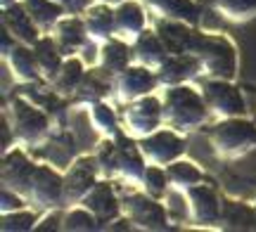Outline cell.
<instances>
[{
  "label": "cell",
  "mask_w": 256,
  "mask_h": 232,
  "mask_svg": "<svg viewBox=\"0 0 256 232\" xmlns=\"http://www.w3.org/2000/svg\"><path fill=\"white\" fill-rule=\"evenodd\" d=\"M162 102H164V123L178 133L202 128L211 114L204 102V95L197 93L188 83L166 88Z\"/></svg>",
  "instance_id": "1"
},
{
  "label": "cell",
  "mask_w": 256,
  "mask_h": 232,
  "mask_svg": "<svg viewBox=\"0 0 256 232\" xmlns=\"http://www.w3.org/2000/svg\"><path fill=\"white\" fill-rule=\"evenodd\" d=\"M190 52L202 64V74L209 78L232 81L238 74V50L226 36L194 33Z\"/></svg>",
  "instance_id": "2"
},
{
  "label": "cell",
  "mask_w": 256,
  "mask_h": 232,
  "mask_svg": "<svg viewBox=\"0 0 256 232\" xmlns=\"http://www.w3.org/2000/svg\"><path fill=\"white\" fill-rule=\"evenodd\" d=\"M209 145L218 159H240L256 147V126L244 116L220 119L209 133Z\"/></svg>",
  "instance_id": "3"
},
{
  "label": "cell",
  "mask_w": 256,
  "mask_h": 232,
  "mask_svg": "<svg viewBox=\"0 0 256 232\" xmlns=\"http://www.w3.org/2000/svg\"><path fill=\"white\" fill-rule=\"evenodd\" d=\"M10 126L14 140L24 147H38L50 133L48 114L26 102L24 97H14L10 104Z\"/></svg>",
  "instance_id": "4"
},
{
  "label": "cell",
  "mask_w": 256,
  "mask_h": 232,
  "mask_svg": "<svg viewBox=\"0 0 256 232\" xmlns=\"http://www.w3.org/2000/svg\"><path fill=\"white\" fill-rule=\"evenodd\" d=\"M162 123H164V102L152 93L128 102L121 114V130L133 140L147 138L150 133L162 128Z\"/></svg>",
  "instance_id": "5"
},
{
  "label": "cell",
  "mask_w": 256,
  "mask_h": 232,
  "mask_svg": "<svg viewBox=\"0 0 256 232\" xmlns=\"http://www.w3.org/2000/svg\"><path fill=\"white\" fill-rule=\"evenodd\" d=\"M121 214L126 216L138 230L159 232L168 228V214L164 204H159V199L152 195L142 192H128L121 199Z\"/></svg>",
  "instance_id": "6"
},
{
  "label": "cell",
  "mask_w": 256,
  "mask_h": 232,
  "mask_svg": "<svg viewBox=\"0 0 256 232\" xmlns=\"http://www.w3.org/2000/svg\"><path fill=\"white\" fill-rule=\"evenodd\" d=\"M202 95H204V102L209 107V112L218 119L244 116V112H247V102L240 93V88H235L230 81L209 78L202 85Z\"/></svg>",
  "instance_id": "7"
},
{
  "label": "cell",
  "mask_w": 256,
  "mask_h": 232,
  "mask_svg": "<svg viewBox=\"0 0 256 232\" xmlns=\"http://www.w3.org/2000/svg\"><path fill=\"white\" fill-rule=\"evenodd\" d=\"M100 183V164L98 157L76 159L69 171L64 173V204L76 206L92 192V187Z\"/></svg>",
  "instance_id": "8"
},
{
  "label": "cell",
  "mask_w": 256,
  "mask_h": 232,
  "mask_svg": "<svg viewBox=\"0 0 256 232\" xmlns=\"http://www.w3.org/2000/svg\"><path fill=\"white\" fill-rule=\"evenodd\" d=\"M138 147L147 159V164H156V166H168L171 161L183 157L185 152V140L183 135L174 128H159L150 133L147 138L138 140Z\"/></svg>",
  "instance_id": "9"
},
{
  "label": "cell",
  "mask_w": 256,
  "mask_h": 232,
  "mask_svg": "<svg viewBox=\"0 0 256 232\" xmlns=\"http://www.w3.org/2000/svg\"><path fill=\"white\" fill-rule=\"evenodd\" d=\"M26 199L28 204L43 209V211H50V209L64 204V176H60L50 166H36Z\"/></svg>",
  "instance_id": "10"
},
{
  "label": "cell",
  "mask_w": 256,
  "mask_h": 232,
  "mask_svg": "<svg viewBox=\"0 0 256 232\" xmlns=\"http://www.w3.org/2000/svg\"><path fill=\"white\" fill-rule=\"evenodd\" d=\"M156 85H159L156 71L147 69V66H140V64H130L119 76H114V95L124 104L150 95Z\"/></svg>",
  "instance_id": "11"
},
{
  "label": "cell",
  "mask_w": 256,
  "mask_h": 232,
  "mask_svg": "<svg viewBox=\"0 0 256 232\" xmlns=\"http://www.w3.org/2000/svg\"><path fill=\"white\" fill-rule=\"evenodd\" d=\"M116 142V159H114V178H119L124 183H142V173H145V161L142 152L138 147L133 138L121 130L114 138Z\"/></svg>",
  "instance_id": "12"
},
{
  "label": "cell",
  "mask_w": 256,
  "mask_h": 232,
  "mask_svg": "<svg viewBox=\"0 0 256 232\" xmlns=\"http://www.w3.org/2000/svg\"><path fill=\"white\" fill-rule=\"evenodd\" d=\"M185 197H188V211L192 221L202 225H214L223 221V202L211 185L204 183L192 185L190 190H185Z\"/></svg>",
  "instance_id": "13"
},
{
  "label": "cell",
  "mask_w": 256,
  "mask_h": 232,
  "mask_svg": "<svg viewBox=\"0 0 256 232\" xmlns=\"http://www.w3.org/2000/svg\"><path fill=\"white\" fill-rule=\"evenodd\" d=\"M0 171H2V187H10V190H14L17 195L26 199L36 164H31L22 149H12V152L2 154V168Z\"/></svg>",
  "instance_id": "14"
},
{
  "label": "cell",
  "mask_w": 256,
  "mask_h": 232,
  "mask_svg": "<svg viewBox=\"0 0 256 232\" xmlns=\"http://www.w3.org/2000/svg\"><path fill=\"white\" fill-rule=\"evenodd\" d=\"M147 28L145 9L138 0H124L114 7V38H119L128 45L136 43V38Z\"/></svg>",
  "instance_id": "15"
},
{
  "label": "cell",
  "mask_w": 256,
  "mask_h": 232,
  "mask_svg": "<svg viewBox=\"0 0 256 232\" xmlns=\"http://www.w3.org/2000/svg\"><path fill=\"white\" fill-rule=\"evenodd\" d=\"M202 74V64L200 59L192 55V52H183V55H168L166 62L156 69V78L159 85H183L190 83L192 78H197Z\"/></svg>",
  "instance_id": "16"
},
{
  "label": "cell",
  "mask_w": 256,
  "mask_h": 232,
  "mask_svg": "<svg viewBox=\"0 0 256 232\" xmlns=\"http://www.w3.org/2000/svg\"><path fill=\"white\" fill-rule=\"evenodd\" d=\"M2 26L14 36V40L24 43V45H36L40 40V33H43L34 21V17L28 14V9L24 7V2H14L10 7H2Z\"/></svg>",
  "instance_id": "17"
},
{
  "label": "cell",
  "mask_w": 256,
  "mask_h": 232,
  "mask_svg": "<svg viewBox=\"0 0 256 232\" xmlns=\"http://www.w3.org/2000/svg\"><path fill=\"white\" fill-rule=\"evenodd\" d=\"M5 59V66L12 74V78L17 83H38L43 74H40V66H38L36 52H34V45H24L19 43L10 50L8 55L2 57Z\"/></svg>",
  "instance_id": "18"
},
{
  "label": "cell",
  "mask_w": 256,
  "mask_h": 232,
  "mask_svg": "<svg viewBox=\"0 0 256 232\" xmlns=\"http://www.w3.org/2000/svg\"><path fill=\"white\" fill-rule=\"evenodd\" d=\"M156 36L162 38L166 52L168 55H183V52H190L192 40H194V28L185 21H176V19H162L156 21Z\"/></svg>",
  "instance_id": "19"
},
{
  "label": "cell",
  "mask_w": 256,
  "mask_h": 232,
  "mask_svg": "<svg viewBox=\"0 0 256 232\" xmlns=\"http://www.w3.org/2000/svg\"><path fill=\"white\" fill-rule=\"evenodd\" d=\"M130 47H133V64L147 66L152 71H156L168 57L164 43H162V38L156 36L154 28H145Z\"/></svg>",
  "instance_id": "20"
},
{
  "label": "cell",
  "mask_w": 256,
  "mask_h": 232,
  "mask_svg": "<svg viewBox=\"0 0 256 232\" xmlns=\"http://www.w3.org/2000/svg\"><path fill=\"white\" fill-rule=\"evenodd\" d=\"M83 206L90 209L92 214L98 216L100 223H112L116 221L121 214V199L116 197L114 187L104 180V183H98L92 187V192L86 199H83Z\"/></svg>",
  "instance_id": "21"
},
{
  "label": "cell",
  "mask_w": 256,
  "mask_h": 232,
  "mask_svg": "<svg viewBox=\"0 0 256 232\" xmlns=\"http://www.w3.org/2000/svg\"><path fill=\"white\" fill-rule=\"evenodd\" d=\"M133 64V47L119 40V38H110L104 40L98 55V66L102 74L107 76H119L126 66Z\"/></svg>",
  "instance_id": "22"
},
{
  "label": "cell",
  "mask_w": 256,
  "mask_h": 232,
  "mask_svg": "<svg viewBox=\"0 0 256 232\" xmlns=\"http://www.w3.org/2000/svg\"><path fill=\"white\" fill-rule=\"evenodd\" d=\"M52 38L60 45L62 55H72L76 50L86 47V43L90 40L88 38V31H86V21L78 17H64L60 19L52 28Z\"/></svg>",
  "instance_id": "23"
},
{
  "label": "cell",
  "mask_w": 256,
  "mask_h": 232,
  "mask_svg": "<svg viewBox=\"0 0 256 232\" xmlns=\"http://www.w3.org/2000/svg\"><path fill=\"white\" fill-rule=\"evenodd\" d=\"M83 21H86V31L92 43H104L114 38V9L107 2H98L88 7Z\"/></svg>",
  "instance_id": "24"
},
{
  "label": "cell",
  "mask_w": 256,
  "mask_h": 232,
  "mask_svg": "<svg viewBox=\"0 0 256 232\" xmlns=\"http://www.w3.org/2000/svg\"><path fill=\"white\" fill-rule=\"evenodd\" d=\"M145 5L156 17L162 19H176V21H185L194 26L200 19V9L192 0H145Z\"/></svg>",
  "instance_id": "25"
},
{
  "label": "cell",
  "mask_w": 256,
  "mask_h": 232,
  "mask_svg": "<svg viewBox=\"0 0 256 232\" xmlns=\"http://www.w3.org/2000/svg\"><path fill=\"white\" fill-rule=\"evenodd\" d=\"M34 52H36V59H38V66H40L43 78L52 83L64 64L62 50H60V45L55 43V38L50 36V33H48V36H40V40L34 45Z\"/></svg>",
  "instance_id": "26"
},
{
  "label": "cell",
  "mask_w": 256,
  "mask_h": 232,
  "mask_svg": "<svg viewBox=\"0 0 256 232\" xmlns=\"http://www.w3.org/2000/svg\"><path fill=\"white\" fill-rule=\"evenodd\" d=\"M86 78V69H83V62L78 57H66L64 59L62 69H60V74L55 76V81H52V90L57 95H74L78 90V85L81 81Z\"/></svg>",
  "instance_id": "27"
},
{
  "label": "cell",
  "mask_w": 256,
  "mask_h": 232,
  "mask_svg": "<svg viewBox=\"0 0 256 232\" xmlns=\"http://www.w3.org/2000/svg\"><path fill=\"white\" fill-rule=\"evenodd\" d=\"M22 2H24V7L28 9V14L34 17V21L43 33L52 31L64 14V5H60L55 0H22Z\"/></svg>",
  "instance_id": "28"
},
{
  "label": "cell",
  "mask_w": 256,
  "mask_h": 232,
  "mask_svg": "<svg viewBox=\"0 0 256 232\" xmlns=\"http://www.w3.org/2000/svg\"><path fill=\"white\" fill-rule=\"evenodd\" d=\"M166 176H168L171 187L180 190V192L190 190L192 185H200V183H204L202 171L194 166L192 161H188V159H176V161H171V164L166 166Z\"/></svg>",
  "instance_id": "29"
},
{
  "label": "cell",
  "mask_w": 256,
  "mask_h": 232,
  "mask_svg": "<svg viewBox=\"0 0 256 232\" xmlns=\"http://www.w3.org/2000/svg\"><path fill=\"white\" fill-rule=\"evenodd\" d=\"M90 126L98 130L104 140L116 138V135L121 133L119 116H116V112L112 109V104H107L104 100L90 104Z\"/></svg>",
  "instance_id": "30"
},
{
  "label": "cell",
  "mask_w": 256,
  "mask_h": 232,
  "mask_svg": "<svg viewBox=\"0 0 256 232\" xmlns=\"http://www.w3.org/2000/svg\"><path fill=\"white\" fill-rule=\"evenodd\" d=\"M211 9L232 24H242L256 17V0H211Z\"/></svg>",
  "instance_id": "31"
},
{
  "label": "cell",
  "mask_w": 256,
  "mask_h": 232,
  "mask_svg": "<svg viewBox=\"0 0 256 232\" xmlns=\"http://www.w3.org/2000/svg\"><path fill=\"white\" fill-rule=\"evenodd\" d=\"M100 228V221L98 216L92 214L90 209L86 206H76V209H69L66 216L62 218V230H69V232H92Z\"/></svg>",
  "instance_id": "32"
},
{
  "label": "cell",
  "mask_w": 256,
  "mask_h": 232,
  "mask_svg": "<svg viewBox=\"0 0 256 232\" xmlns=\"http://www.w3.org/2000/svg\"><path fill=\"white\" fill-rule=\"evenodd\" d=\"M142 187H145L147 195L152 197H164L166 190L171 187V183H168V176H166V168L156 166V164H150V166L145 168V173H142Z\"/></svg>",
  "instance_id": "33"
},
{
  "label": "cell",
  "mask_w": 256,
  "mask_h": 232,
  "mask_svg": "<svg viewBox=\"0 0 256 232\" xmlns=\"http://www.w3.org/2000/svg\"><path fill=\"white\" fill-rule=\"evenodd\" d=\"M0 228H2V232H10V230H12V232L36 230V214H34V211H26V209H19V211L2 214Z\"/></svg>",
  "instance_id": "34"
},
{
  "label": "cell",
  "mask_w": 256,
  "mask_h": 232,
  "mask_svg": "<svg viewBox=\"0 0 256 232\" xmlns=\"http://www.w3.org/2000/svg\"><path fill=\"white\" fill-rule=\"evenodd\" d=\"M104 90H107V85L98 78V74H86V78L81 81L78 90H76L74 95H76V100L92 104V102H100L102 95H104Z\"/></svg>",
  "instance_id": "35"
},
{
  "label": "cell",
  "mask_w": 256,
  "mask_h": 232,
  "mask_svg": "<svg viewBox=\"0 0 256 232\" xmlns=\"http://www.w3.org/2000/svg\"><path fill=\"white\" fill-rule=\"evenodd\" d=\"M26 204V199L22 195H17L14 190H10V187H2V214H10V211H19V209H24Z\"/></svg>",
  "instance_id": "36"
},
{
  "label": "cell",
  "mask_w": 256,
  "mask_h": 232,
  "mask_svg": "<svg viewBox=\"0 0 256 232\" xmlns=\"http://www.w3.org/2000/svg\"><path fill=\"white\" fill-rule=\"evenodd\" d=\"M62 221H60V218H57L55 214H50L46 218V221H43V225H36V232H48V230H62Z\"/></svg>",
  "instance_id": "37"
},
{
  "label": "cell",
  "mask_w": 256,
  "mask_h": 232,
  "mask_svg": "<svg viewBox=\"0 0 256 232\" xmlns=\"http://www.w3.org/2000/svg\"><path fill=\"white\" fill-rule=\"evenodd\" d=\"M100 2H107V5H112V7H116V5H121L124 0H100Z\"/></svg>",
  "instance_id": "38"
},
{
  "label": "cell",
  "mask_w": 256,
  "mask_h": 232,
  "mask_svg": "<svg viewBox=\"0 0 256 232\" xmlns=\"http://www.w3.org/2000/svg\"><path fill=\"white\" fill-rule=\"evenodd\" d=\"M17 0H2V7H10V5H14Z\"/></svg>",
  "instance_id": "39"
},
{
  "label": "cell",
  "mask_w": 256,
  "mask_h": 232,
  "mask_svg": "<svg viewBox=\"0 0 256 232\" xmlns=\"http://www.w3.org/2000/svg\"><path fill=\"white\" fill-rule=\"evenodd\" d=\"M55 2H60V5H64V7H66V5H72V0H55Z\"/></svg>",
  "instance_id": "40"
}]
</instances>
